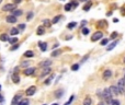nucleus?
Returning a JSON list of instances; mask_svg holds the SVG:
<instances>
[{"label":"nucleus","instance_id":"nucleus-1","mask_svg":"<svg viewBox=\"0 0 125 105\" xmlns=\"http://www.w3.org/2000/svg\"><path fill=\"white\" fill-rule=\"evenodd\" d=\"M112 95L113 94L111 93L109 88H108V89H104L102 91V97L108 103H111V101H112Z\"/></svg>","mask_w":125,"mask_h":105},{"label":"nucleus","instance_id":"nucleus-2","mask_svg":"<svg viewBox=\"0 0 125 105\" xmlns=\"http://www.w3.org/2000/svg\"><path fill=\"white\" fill-rule=\"evenodd\" d=\"M110 91H111V93L112 94H114V95H119V94H121V93H123V91L121 89H119L117 86H110L109 88Z\"/></svg>","mask_w":125,"mask_h":105},{"label":"nucleus","instance_id":"nucleus-3","mask_svg":"<svg viewBox=\"0 0 125 105\" xmlns=\"http://www.w3.org/2000/svg\"><path fill=\"white\" fill-rule=\"evenodd\" d=\"M103 36V33L102 32H100V31H98V32H96L94 34L91 36V41L92 42H97V41H99V39H101Z\"/></svg>","mask_w":125,"mask_h":105},{"label":"nucleus","instance_id":"nucleus-4","mask_svg":"<svg viewBox=\"0 0 125 105\" xmlns=\"http://www.w3.org/2000/svg\"><path fill=\"white\" fill-rule=\"evenodd\" d=\"M2 10L3 11H13V10H16V4L14 3H8L6 6H3Z\"/></svg>","mask_w":125,"mask_h":105},{"label":"nucleus","instance_id":"nucleus-5","mask_svg":"<svg viewBox=\"0 0 125 105\" xmlns=\"http://www.w3.org/2000/svg\"><path fill=\"white\" fill-rule=\"evenodd\" d=\"M36 92V88L34 86H30L29 89L25 91V94L28 96H32V95H34V93Z\"/></svg>","mask_w":125,"mask_h":105},{"label":"nucleus","instance_id":"nucleus-6","mask_svg":"<svg viewBox=\"0 0 125 105\" xmlns=\"http://www.w3.org/2000/svg\"><path fill=\"white\" fill-rule=\"evenodd\" d=\"M111 76H112V70H110V69L104 70V72H103V79L108 80L111 78Z\"/></svg>","mask_w":125,"mask_h":105},{"label":"nucleus","instance_id":"nucleus-7","mask_svg":"<svg viewBox=\"0 0 125 105\" xmlns=\"http://www.w3.org/2000/svg\"><path fill=\"white\" fill-rule=\"evenodd\" d=\"M52 72V69L49 67H45V69L42 71L41 76H40V78H44L45 76H47V74H49V73Z\"/></svg>","mask_w":125,"mask_h":105},{"label":"nucleus","instance_id":"nucleus-8","mask_svg":"<svg viewBox=\"0 0 125 105\" xmlns=\"http://www.w3.org/2000/svg\"><path fill=\"white\" fill-rule=\"evenodd\" d=\"M35 68L34 67H31V68H28V69L24 70V74L25 76H31V74H33V73L35 72Z\"/></svg>","mask_w":125,"mask_h":105},{"label":"nucleus","instance_id":"nucleus-9","mask_svg":"<svg viewBox=\"0 0 125 105\" xmlns=\"http://www.w3.org/2000/svg\"><path fill=\"white\" fill-rule=\"evenodd\" d=\"M117 88H119V89H121L122 91H124V88H125V80L123 79V78L119 80V82H117Z\"/></svg>","mask_w":125,"mask_h":105},{"label":"nucleus","instance_id":"nucleus-10","mask_svg":"<svg viewBox=\"0 0 125 105\" xmlns=\"http://www.w3.org/2000/svg\"><path fill=\"white\" fill-rule=\"evenodd\" d=\"M117 44H119V41H117V39H115V41H113L112 43H111V44H110L109 46L106 47V51H112L113 48L115 47V46H116Z\"/></svg>","mask_w":125,"mask_h":105},{"label":"nucleus","instance_id":"nucleus-11","mask_svg":"<svg viewBox=\"0 0 125 105\" xmlns=\"http://www.w3.org/2000/svg\"><path fill=\"white\" fill-rule=\"evenodd\" d=\"M20 101H21V95H20V94H18V95H16L14 97H13L11 105H18V103H19Z\"/></svg>","mask_w":125,"mask_h":105},{"label":"nucleus","instance_id":"nucleus-12","mask_svg":"<svg viewBox=\"0 0 125 105\" xmlns=\"http://www.w3.org/2000/svg\"><path fill=\"white\" fill-rule=\"evenodd\" d=\"M7 22L8 23H16V16H7Z\"/></svg>","mask_w":125,"mask_h":105},{"label":"nucleus","instance_id":"nucleus-13","mask_svg":"<svg viewBox=\"0 0 125 105\" xmlns=\"http://www.w3.org/2000/svg\"><path fill=\"white\" fill-rule=\"evenodd\" d=\"M12 81L14 83H19L20 82V77H19V74H18L16 72H14L12 74Z\"/></svg>","mask_w":125,"mask_h":105},{"label":"nucleus","instance_id":"nucleus-14","mask_svg":"<svg viewBox=\"0 0 125 105\" xmlns=\"http://www.w3.org/2000/svg\"><path fill=\"white\" fill-rule=\"evenodd\" d=\"M91 104H92V100H91V97H90V96H87L86 99L83 100L82 105H91Z\"/></svg>","mask_w":125,"mask_h":105},{"label":"nucleus","instance_id":"nucleus-15","mask_svg":"<svg viewBox=\"0 0 125 105\" xmlns=\"http://www.w3.org/2000/svg\"><path fill=\"white\" fill-rule=\"evenodd\" d=\"M39 47L42 49V51H46V48H47V44L44 43V42H40V43H39Z\"/></svg>","mask_w":125,"mask_h":105},{"label":"nucleus","instance_id":"nucleus-16","mask_svg":"<svg viewBox=\"0 0 125 105\" xmlns=\"http://www.w3.org/2000/svg\"><path fill=\"white\" fill-rule=\"evenodd\" d=\"M44 32H45V30H44L43 26H39L37 30H36V34H37V35H43V34H44Z\"/></svg>","mask_w":125,"mask_h":105},{"label":"nucleus","instance_id":"nucleus-17","mask_svg":"<svg viewBox=\"0 0 125 105\" xmlns=\"http://www.w3.org/2000/svg\"><path fill=\"white\" fill-rule=\"evenodd\" d=\"M30 104V101L28 99H24V100H21L19 103H18V105H29Z\"/></svg>","mask_w":125,"mask_h":105},{"label":"nucleus","instance_id":"nucleus-18","mask_svg":"<svg viewBox=\"0 0 125 105\" xmlns=\"http://www.w3.org/2000/svg\"><path fill=\"white\" fill-rule=\"evenodd\" d=\"M63 94H64V90H58V91H56V93H55L56 97H58V99H60L61 96H63Z\"/></svg>","mask_w":125,"mask_h":105},{"label":"nucleus","instance_id":"nucleus-19","mask_svg":"<svg viewBox=\"0 0 125 105\" xmlns=\"http://www.w3.org/2000/svg\"><path fill=\"white\" fill-rule=\"evenodd\" d=\"M51 65H52L51 60H45L44 62H42V64H41V67H49Z\"/></svg>","mask_w":125,"mask_h":105},{"label":"nucleus","instance_id":"nucleus-20","mask_svg":"<svg viewBox=\"0 0 125 105\" xmlns=\"http://www.w3.org/2000/svg\"><path fill=\"white\" fill-rule=\"evenodd\" d=\"M76 26H77V22H70L67 24V27L69 30H73L74 27H76Z\"/></svg>","mask_w":125,"mask_h":105},{"label":"nucleus","instance_id":"nucleus-21","mask_svg":"<svg viewBox=\"0 0 125 105\" xmlns=\"http://www.w3.org/2000/svg\"><path fill=\"white\" fill-rule=\"evenodd\" d=\"M12 13H13L12 16H20L22 14V11H21V10H13Z\"/></svg>","mask_w":125,"mask_h":105},{"label":"nucleus","instance_id":"nucleus-22","mask_svg":"<svg viewBox=\"0 0 125 105\" xmlns=\"http://www.w3.org/2000/svg\"><path fill=\"white\" fill-rule=\"evenodd\" d=\"M24 56H25V57H33V56H34V53H33L32 51H26L25 53H24Z\"/></svg>","mask_w":125,"mask_h":105},{"label":"nucleus","instance_id":"nucleus-23","mask_svg":"<svg viewBox=\"0 0 125 105\" xmlns=\"http://www.w3.org/2000/svg\"><path fill=\"white\" fill-rule=\"evenodd\" d=\"M0 39H1L2 42H6V41L9 39V36H8L7 34H1V35H0Z\"/></svg>","mask_w":125,"mask_h":105},{"label":"nucleus","instance_id":"nucleus-24","mask_svg":"<svg viewBox=\"0 0 125 105\" xmlns=\"http://www.w3.org/2000/svg\"><path fill=\"white\" fill-rule=\"evenodd\" d=\"M43 24H44V26H46V27H51L52 22L49 20H44V21H43Z\"/></svg>","mask_w":125,"mask_h":105},{"label":"nucleus","instance_id":"nucleus-25","mask_svg":"<svg viewBox=\"0 0 125 105\" xmlns=\"http://www.w3.org/2000/svg\"><path fill=\"white\" fill-rule=\"evenodd\" d=\"M91 6H92V2H90V1H89L86 6L83 7V10H85V11H89V9L91 8Z\"/></svg>","mask_w":125,"mask_h":105},{"label":"nucleus","instance_id":"nucleus-26","mask_svg":"<svg viewBox=\"0 0 125 105\" xmlns=\"http://www.w3.org/2000/svg\"><path fill=\"white\" fill-rule=\"evenodd\" d=\"M61 18H63L61 16H55L54 19H53V21H52V23H53V24H55V23H57L58 21H59V20L61 19Z\"/></svg>","mask_w":125,"mask_h":105},{"label":"nucleus","instance_id":"nucleus-27","mask_svg":"<svg viewBox=\"0 0 125 105\" xmlns=\"http://www.w3.org/2000/svg\"><path fill=\"white\" fill-rule=\"evenodd\" d=\"M60 54H61V51L57 49V51H54L52 53V56H53V57H56V56H58V55H60Z\"/></svg>","mask_w":125,"mask_h":105},{"label":"nucleus","instance_id":"nucleus-28","mask_svg":"<svg viewBox=\"0 0 125 105\" xmlns=\"http://www.w3.org/2000/svg\"><path fill=\"white\" fill-rule=\"evenodd\" d=\"M8 41H9L10 44H16V43H18V38H16V37H12V38H9Z\"/></svg>","mask_w":125,"mask_h":105},{"label":"nucleus","instance_id":"nucleus-29","mask_svg":"<svg viewBox=\"0 0 125 105\" xmlns=\"http://www.w3.org/2000/svg\"><path fill=\"white\" fill-rule=\"evenodd\" d=\"M53 79H54V74H52V76L49 77L46 81H45V84H51V82H52V80H53Z\"/></svg>","mask_w":125,"mask_h":105},{"label":"nucleus","instance_id":"nucleus-30","mask_svg":"<svg viewBox=\"0 0 125 105\" xmlns=\"http://www.w3.org/2000/svg\"><path fill=\"white\" fill-rule=\"evenodd\" d=\"M19 33V30L18 29H11V31H10V34L11 35H16Z\"/></svg>","mask_w":125,"mask_h":105},{"label":"nucleus","instance_id":"nucleus-31","mask_svg":"<svg viewBox=\"0 0 125 105\" xmlns=\"http://www.w3.org/2000/svg\"><path fill=\"white\" fill-rule=\"evenodd\" d=\"M71 8H73V6H71V3H67L66 6H65V10L66 11H70Z\"/></svg>","mask_w":125,"mask_h":105},{"label":"nucleus","instance_id":"nucleus-32","mask_svg":"<svg viewBox=\"0 0 125 105\" xmlns=\"http://www.w3.org/2000/svg\"><path fill=\"white\" fill-rule=\"evenodd\" d=\"M110 104H111V105H120V101H119V100H112Z\"/></svg>","mask_w":125,"mask_h":105},{"label":"nucleus","instance_id":"nucleus-33","mask_svg":"<svg viewBox=\"0 0 125 105\" xmlns=\"http://www.w3.org/2000/svg\"><path fill=\"white\" fill-rule=\"evenodd\" d=\"M78 68H79V65H73V66H71V70H73V71H77L78 70Z\"/></svg>","mask_w":125,"mask_h":105},{"label":"nucleus","instance_id":"nucleus-34","mask_svg":"<svg viewBox=\"0 0 125 105\" xmlns=\"http://www.w3.org/2000/svg\"><path fill=\"white\" fill-rule=\"evenodd\" d=\"M74 99H75V95H71V96H70V99H69V101H68L67 103H65V105H70V103L74 101Z\"/></svg>","mask_w":125,"mask_h":105},{"label":"nucleus","instance_id":"nucleus-35","mask_svg":"<svg viewBox=\"0 0 125 105\" xmlns=\"http://www.w3.org/2000/svg\"><path fill=\"white\" fill-rule=\"evenodd\" d=\"M32 18H33V12H29V13H28V16H26V20L30 21Z\"/></svg>","mask_w":125,"mask_h":105},{"label":"nucleus","instance_id":"nucleus-36","mask_svg":"<svg viewBox=\"0 0 125 105\" xmlns=\"http://www.w3.org/2000/svg\"><path fill=\"white\" fill-rule=\"evenodd\" d=\"M108 42H109V39H108V38H104V39H102V42H101V45H102V46H105V45L108 44Z\"/></svg>","mask_w":125,"mask_h":105},{"label":"nucleus","instance_id":"nucleus-37","mask_svg":"<svg viewBox=\"0 0 125 105\" xmlns=\"http://www.w3.org/2000/svg\"><path fill=\"white\" fill-rule=\"evenodd\" d=\"M82 34H83V35L89 34V30L87 29V27H85V29H82Z\"/></svg>","mask_w":125,"mask_h":105},{"label":"nucleus","instance_id":"nucleus-38","mask_svg":"<svg viewBox=\"0 0 125 105\" xmlns=\"http://www.w3.org/2000/svg\"><path fill=\"white\" fill-rule=\"evenodd\" d=\"M88 58H89V55H86V56H85V57H83L82 59H81V62L83 64V62H85V61H86L87 59H88Z\"/></svg>","mask_w":125,"mask_h":105},{"label":"nucleus","instance_id":"nucleus-39","mask_svg":"<svg viewBox=\"0 0 125 105\" xmlns=\"http://www.w3.org/2000/svg\"><path fill=\"white\" fill-rule=\"evenodd\" d=\"M24 29H25V24H20V25H19V30L23 31Z\"/></svg>","mask_w":125,"mask_h":105},{"label":"nucleus","instance_id":"nucleus-40","mask_svg":"<svg viewBox=\"0 0 125 105\" xmlns=\"http://www.w3.org/2000/svg\"><path fill=\"white\" fill-rule=\"evenodd\" d=\"M116 36H117V33L116 32H113L112 34H111V38H115Z\"/></svg>","mask_w":125,"mask_h":105},{"label":"nucleus","instance_id":"nucleus-41","mask_svg":"<svg viewBox=\"0 0 125 105\" xmlns=\"http://www.w3.org/2000/svg\"><path fill=\"white\" fill-rule=\"evenodd\" d=\"M29 64H30V61H24V62L22 64V67H25V66H28Z\"/></svg>","mask_w":125,"mask_h":105},{"label":"nucleus","instance_id":"nucleus-42","mask_svg":"<svg viewBox=\"0 0 125 105\" xmlns=\"http://www.w3.org/2000/svg\"><path fill=\"white\" fill-rule=\"evenodd\" d=\"M21 1H22V0H13V2H14V4H18V3H21Z\"/></svg>","mask_w":125,"mask_h":105},{"label":"nucleus","instance_id":"nucleus-43","mask_svg":"<svg viewBox=\"0 0 125 105\" xmlns=\"http://www.w3.org/2000/svg\"><path fill=\"white\" fill-rule=\"evenodd\" d=\"M18 47H19V45H14V46H12V47H11V51H14V49H16Z\"/></svg>","mask_w":125,"mask_h":105},{"label":"nucleus","instance_id":"nucleus-44","mask_svg":"<svg viewBox=\"0 0 125 105\" xmlns=\"http://www.w3.org/2000/svg\"><path fill=\"white\" fill-rule=\"evenodd\" d=\"M1 102H3V96L0 94V103H1Z\"/></svg>","mask_w":125,"mask_h":105},{"label":"nucleus","instance_id":"nucleus-45","mask_svg":"<svg viewBox=\"0 0 125 105\" xmlns=\"http://www.w3.org/2000/svg\"><path fill=\"white\" fill-rule=\"evenodd\" d=\"M86 23H87L86 21H82V22H81V25H82V26H83V25H86Z\"/></svg>","mask_w":125,"mask_h":105},{"label":"nucleus","instance_id":"nucleus-46","mask_svg":"<svg viewBox=\"0 0 125 105\" xmlns=\"http://www.w3.org/2000/svg\"><path fill=\"white\" fill-rule=\"evenodd\" d=\"M52 105H58V104H57V103H54V104H52Z\"/></svg>","mask_w":125,"mask_h":105},{"label":"nucleus","instance_id":"nucleus-47","mask_svg":"<svg viewBox=\"0 0 125 105\" xmlns=\"http://www.w3.org/2000/svg\"><path fill=\"white\" fill-rule=\"evenodd\" d=\"M123 62H124V64H125V57H124V59H123Z\"/></svg>","mask_w":125,"mask_h":105},{"label":"nucleus","instance_id":"nucleus-48","mask_svg":"<svg viewBox=\"0 0 125 105\" xmlns=\"http://www.w3.org/2000/svg\"><path fill=\"white\" fill-rule=\"evenodd\" d=\"M99 105H104V104H103V103H99Z\"/></svg>","mask_w":125,"mask_h":105},{"label":"nucleus","instance_id":"nucleus-49","mask_svg":"<svg viewBox=\"0 0 125 105\" xmlns=\"http://www.w3.org/2000/svg\"><path fill=\"white\" fill-rule=\"evenodd\" d=\"M80 1H82V2H85V1H87V0H80Z\"/></svg>","mask_w":125,"mask_h":105},{"label":"nucleus","instance_id":"nucleus-50","mask_svg":"<svg viewBox=\"0 0 125 105\" xmlns=\"http://www.w3.org/2000/svg\"><path fill=\"white\" fill-rule=\"evenodd\" d=\"M123 79H124V80H125V72H124V77H123Z\"/></svg>","mask_w":125,"mask_h":105},{"label":"nucleus","instance_id":"nucleus-51","mask_svg":"<svg viewBox=\"0 0 125 105\" xmlns=\"http://www.w3.org/2000/svg\"><path fill=\"white\" fill-rule=\"evenodd\" d=\"M1 2H2V0H0V3H1Z\"/></svg>","mask_w":125,"mask_h":105},{"label":"nucleus","instance_id":"nucleus-52","mask_svg":"<svg viewBox=\"0 0 125 105\" xmlns=\"http://www.w3.org/2000/svg\"><path fill=\"white\" fill-rule=\"evenodd\" d=\"M0 90H1V86H0Z\"/></svg>","mask_w":125,"mask_h":105},{"label":"nucleus","instance_id":"nucleus-53","mask_svg":"<svg viewBox=\"0 0 125 105\" xmlns=\"http://www.w3.org/2000/svg\"><path fill=\"white\" fill-rule=\"evenodd\" d=\"M43 105H46V104H43Z\"/></svg>","mask_w":125,"mask_h":105}]
</instances>
